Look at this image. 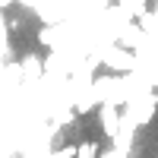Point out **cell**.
<instances>
[{
  "mask_svg": "<svg viewBox=\"0 0 158 158\" xmlns=\"http://www.w3.org/2000/svg\"><path fill=\"white\" fill-rule=\"evenodd\" d=\"M76 158H98V142H92V139L79 142V149H76Z\"/></svg>",
  "mask_w": 158,
  "mask_h": 158,
  "instance_id": "2",
  "label": "cell"
},
{
  "mask_svg": "<svg viewBox=\"0 0 158 158\" xmlns=\"http://www.w3.org/2000/svg\"><path fill=\"white\" fill-rule=\"evenodd\" d=\"M98 123H101V130H104V136H117V127H120V123H117V111L111 108V104H104V108L98 111Z\"/></svg>",
  "mask_w": 158,
  "mask_h": 158,
  "instance_id": "1",
  "label": "cell"
},
{
  "mask_svg": "<svg viewBox=\"0 0 158 158\" xmlns=\"http://www.w3.org/2000/svg\"><path fill=\"white\" fill-rule=\"evenodd\" d=\"M38 41H41V44H51V29H41V32H38Z\"/></svg>",
  "mask_w": 158,
  "mask_h": 158,
  "instance_id": "3",
  "label": "cell"
}]
</instances>
